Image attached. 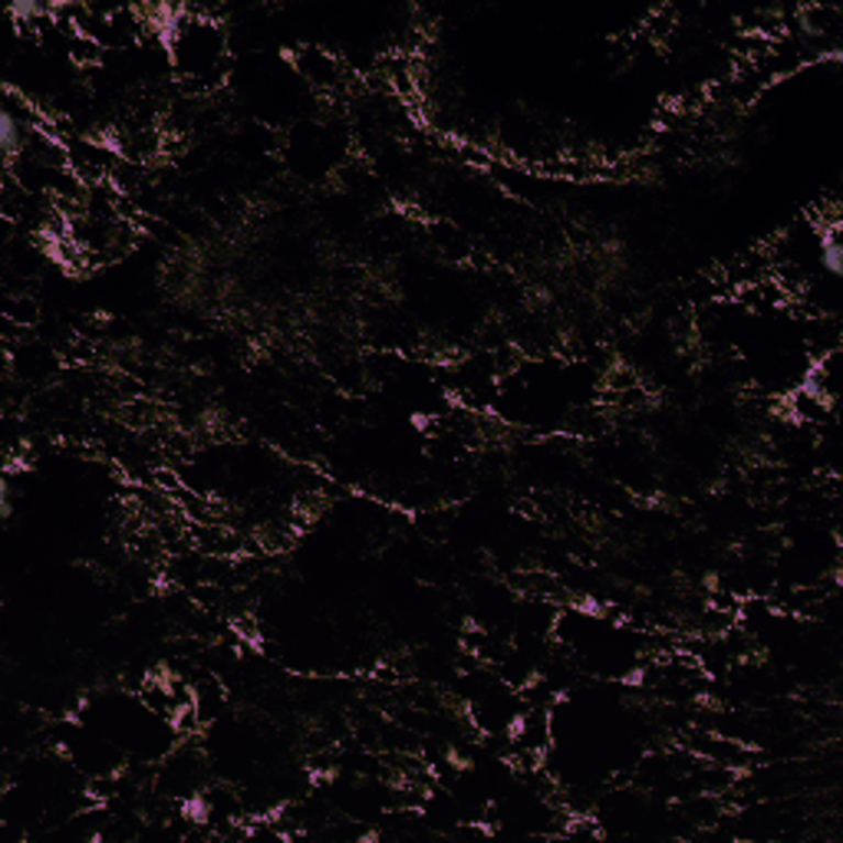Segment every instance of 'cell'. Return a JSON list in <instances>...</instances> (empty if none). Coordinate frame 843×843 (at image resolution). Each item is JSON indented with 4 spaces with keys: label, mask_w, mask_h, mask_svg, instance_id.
<instances>
[{
    "label": "cell",
    "mask_w": 843,
    "mask_h": 843,
    "mask_svg": "<svg viewBox=\"0 0 843 843\" xmlns=\"http://www.w3.org/2000/svg\"><path fill=\"white\" fill-rule=\"evenodd\" d=\"M293 66L300 73V79H307L317 89H333L340 86V59L320 46H307L293 53Z\"/></svg>",
    "instance_id": "1"
}]
</instances>
